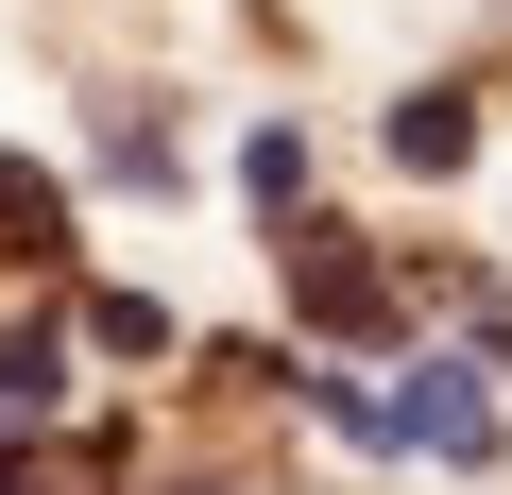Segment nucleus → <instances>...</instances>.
<instances>
[{"instance_id":"nucleus-1","label":"nucleus","mask_w":512,"mask_h":495,"mask_svg":"<svg viewBox=\"0 0 512 495\" xmlns=\"http://www.w3.org/2000/svg\"><path fill=\"white\" fill-rule=\"evenodd\" d=\"M376 427H410V444H444V461H478V444H495V376H461V359H410Z\"/></svg>"},{"instance_id":"nucleus-2","label":"nucleus","mask_w":512,"mask_h":495,"mask_svg":"<svg viewBox=\"0 0 512 495\" xmlns=\"http://www.w3.org/2000/svg\"><path fill=\"white\" fill-rule=\"evenodd\" d=\"M291 291H308V325H342V342H359V325H393V274L359 257V239H325V222L291 239Z\"/></svg>"},{"instance_id":"nucleus-3","label":"nucleus","mask_w":512,"mask_h":495,"mask_svg":"<svg viewBox=\"0 0 512 495\" xmlns=\"http://www.w3.org/2000/svg\"><path fill=\"white\" fill-rule=\"evenodd\" d=\"M0 257H35V274L69 257V188H52L35 154H0Z\"/></svg>"},{"instance_id":"nucleus-4","label":"nucleus","mask_w":512,"mask_h":495,"mask_svg":"<svg viewBox=\"0 0 512 495\" xmlns=\"http://www.w3.org/2000/svg\"><path fill=\"white\" fill-rule=\"evenodd\" d=\"M393 154H410V171H461V154H478V103H461V86H444V103H393Z\"/></svg>"},{"instance_id":"nucleus-5","label":"nucleus","mask_w":512,"mask_h":495,"mask_svg":"<svg viewBox=\"0 0 512 495\" xmlns=\"http://www.w3.org/2000/svg\"><path fill=\"white\" fill-rule=\"evenodd\" d=\"M52 393H69V342L18 325V342H0V410H52Z\"/></svg>"},{"instance_id":"nucleus-6","label":"nucleus","mask_w":512,"mask_h":495,"mask_svg":"<svg viewBox=\"0 0 512 495\" xmlns=\"http://www.w3.org/2000/svg\"><path fill=\"white\" fill-rule=\"evenodd\" d=\"M86 342H103V359H171V308H154V291H103Z\"/></svg>"}]
</instances>
